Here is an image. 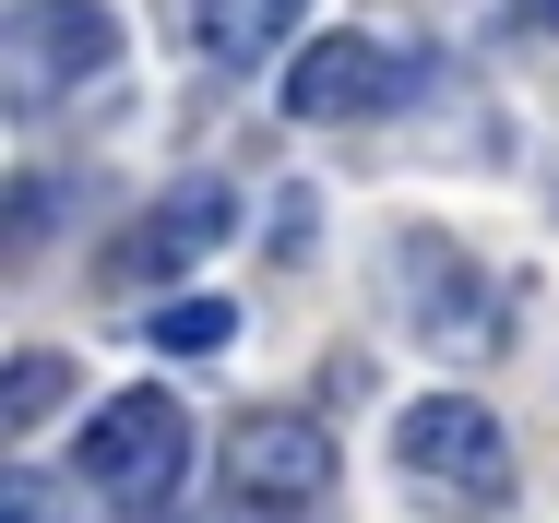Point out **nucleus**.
I'll list each match as a JSON object with an SVG mask.
<instances>
[{
  "label": "nucleus",
  "instance_id": "obj_1",
  "mask_svg": "<svg viewBox=\"0 0 559 523\" xmlns=\"http://www.w3.org/2000/svg\"><path fill=\"white\" fill-rule=\"evenodd\" d=\"M179 464H191V417H179L155 381L108 393V405L84 417V440H72V476H84L96 500H119V512H155V500L179 488Z\"/></svg>",
  "mask_w": 559,
  "mask_h": 523
},
{
  "label": "nucleus",
  "instance_id": "obj_2",
  "mask_svg": "<svg viewBox=\"0 0 559 523\" xmlns=\"http://www.w3.org/2000/svg\"><path fill=\"white\" fill-rule=\"evenodd\" d=\"M226 488H238L262 523H322V500H334V428L298 417V405L238 417L226 428Z\"/></svg>",
  "mask_w": 559,
  "mask_h": 523
},
{
  "label": "nucleus",
  "instance_id": "obj_3",
  "mask_svg": "<svg viewBox=\"0 0 559 523\" xmlns=\"http://www.w3.org/2000/svg\"><path fill=\"white\" fill-rule=\"evenodd\" d=\"M108 60H119V12L108 0H24V12H0V84H12V107L72 96V84H96Z\"/></svg>",
  "mask_w": 559,
  "mask_h": 523
},
{
  "label": "nucleus",
  "instance_id": "obj_4",
  "mask_svg": "<svg viewBox=\"0 0 559 523\" xmlns=\"http://www.w3.org/2000/svg\"><path fill=\"white\" fill-rule=\"evenodd\" d=\"M393 452H405V476H441V488H464L476 512L512 500V440H500V417H488L476 393H429V405H405Z\"/></svg>",
  "mask_w": 559,
  "mask_h": 523
},
{
  "label": "nucleus",
  "instance_id": "obj_5",
  "mask_svg": "<svg viewBox=\"0 0 559 523\" xmlns=\"http://www.w3.org/2000/svg\"><path fill=\"white\" fill-rule=\"evenodd\" d=\"M405 84H417L405 48H381V36H310L286 60V119H381Z\"/></svg>",
  "mask_w": 559,
  "mask_h": 523
},
{
  "label": "nucleus",
  "instance_id": "obj_6",
  "mask_svg": "<svg viewBox=\"0 0 559 523\" xmlns=\"http://www.w3.org/2000/svg\"><path fill=\"white\" fill-rule=\"evenodd\" d=\"M226 226H238V203H226L215 179H191V191H167V203H143V226L108 250L119 286H155V274H191L203 250H226Z\"/></svg>",
  "mask_w": 559,
  "mask_h": 523
},
{
  "label": "nucleus",
  "instance_id": "obj_7",
  "mask_svg": "<svg viewBox=\"0 0 559 523\" xmlns=\"http://www.w3.org/2000/svg\"><path fill=\"white\" fill-rule=\"evenodd\" d=\"M405 274L429 286V310H417V333H429V345H488V333H500V321H488V286L464 274V250H452V238H429V226H417V238H405Z\"/></svg>",
  "mask_w": 559,
  "mask_h": 523
},
{
  "label": "nucleus",
  "instance_id": "obj_8",
  "mask_svg": "<svg viewBox=\"0 0 559 523\" xmlns=\"http://www.w3.org/2000/svg\"><path fill=\"white\" fill-rule=\"evenodd\" d=\"M298 12H310V0H203V60H215V72H262Z\"/></svg>",
  "mask_w": 559,
  "mask_h": 523
},
{
  "label": "nucleus",
  "instance_id": "obj_9",
  "mask_svg": "<svg viewBox=\"0 0 559 523\" xmlns=\"http://www.w3.org/2000/svg\"><path fill=\"white\" fill-rule=\"evenodd\" d=\"M60 393H72V357L24 345V357L0 369V428H48V417H60Z\"/></svg>",
  "mask_w": 559,
  "mask_h": 523
},
{
  "label": "nucleus",
  "instance_id": "obj_10",
  "mask_svg": "<svg viewBox=\"0 0 559 523\" xmlns=\"http://www.w3.org/2000/svg\"><path fill=\"white\" fill-rule=\"evenodd\" d=\"M143 333H155L167 357H226V333H238V310H226V298H167V310L143 321Z\"/></svg>",
  "mask_w": 559,
  "mask_h": 523
},
{
  "label": "nucleus",
  "instance_id": "obj_11",
  "mask_svg": "<svg viewBox=\"0 0 559 523\" xmlns=\"http://www.w3.org/2000/svg\"><path fill=\"white\" fill-rule=\"evenodd\" d=\"M48 238V179H12V262Z\"/></svg>",
  "mask_w": 559,
  "mask_h": 523
},
{
  "label": "nucleus",
  "instance_id": "obj_12",
  "mask_svg": "<svg viewBox=\"0 0 559 523\" xmlns=\"http://www.w3.org/2000/svg\"><path fill=\"white\" fill-rule=\"evenodd\" d=\"M274 262H310V191L274 203Z\"/></svg>",
  "mask_w": 559,
  "mask_h": 523
},
{
  "label": "nucleus",
  "instance_id": "obj_13",
  "mask_svg": "<svg viewBox=\"0 0 559 523\" xmlns=\"http://www.w3.org/2000/svg\"><path fill=\"white\" fill-rule=\"evenodd\" d=\"M48 512V488H36V476H0V523H36Z\"/></svg>",
  "mask_w": 559,
  "mask_h": 523
},
{
  "label": "nucleus",
  "instance_id": "obj_14",
  "mask_svg": "<svg viewBox=\"0 0 559 523\" xmlns=\"http://www.w3.org/2000/svg\"><path fill=\"white\" fill-rule=\"evenodd\" d=\"M512 24L524 36H559V0H512Z\"/></svg>",
  "mask_w": 559,
  "mask_h": 523
}]
</instances>
